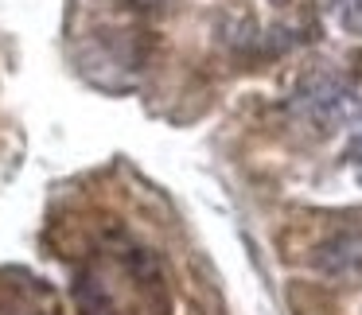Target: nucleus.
Masks as SVG:
<instances>
[{"label":"nucleus","instance_id":"1","mask_svg":"<svg viewBox=\"0 0 362 315\" xmlns=\"http://www.w3.org/2000/svg\"><path fill=\"white\" fill-rule=\"evenodd\" d=\"M292 109L315 125L320 133H335V129L351 125L362 117V97L335 74H312L296 86L292 94Z\"/></svg>","mask_w":362,"mask_h":315},{"label":"nucleus","instance_id":"2","mask_svg":"<svg viewBox=\"0 0 362 315\" xmlns=\"http://www.w3.org/2000/svg\"><path fill=\"white\" fill-rule=\"evenodd\" d=\"M315 265L331 276H362V237L358 234H343L335 242H327L315 257Z\"/></svg>","mask_w":362,"mask_h":315},{"label":"nucleus","instance_id":"3","mask_svg":"<svg viewBox=\"0 0 362 315\" xmlns=\"http://www.w3.org/2000/svg\"><path fill=\"white\" fill-rule=\"evenodd\" d=\"M339 16H343L346 28L362 32V0H339Z\"/></svg>","mask_w":362,"mask_h":315},{"label":"nucleus","instance_id":"4","mask_svg":"<svg viewBox=\"0 0 362 315\" xmlns=\"http://www.w3.org/2000/svg\"><path fill=\"white\" fill-rule=\"evenodd\" d=\"M346 160H351V167L358 172V179H362V136H354V141H351V148H346Z\"/></svg>","mask_w":362,"mask_h":315},{"label":"nucleus","instance_id":"5","mask_svg":"<svg viewBox=\"0 0 362 315\" xmlns=\"http://www.w3.org/2000/svg\"><path fill=\"white\" fill-rule=\"evenodd\" d=\"M133 4H141V8H160V4H168V0H133Z\"/></svg>","mask_w":362,"mask_h":315}]
</instances>
